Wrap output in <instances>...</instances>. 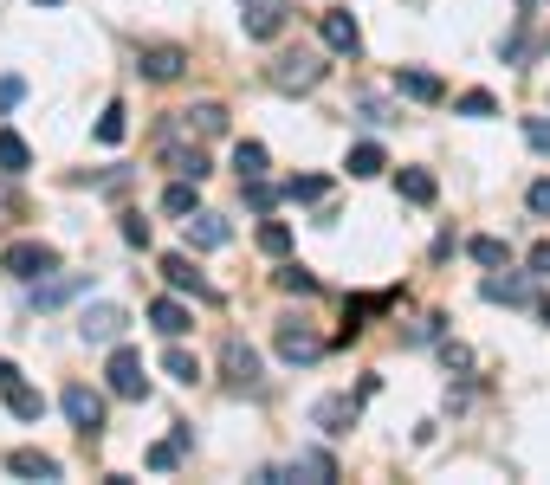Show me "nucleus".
Wrapping results in <instances>:
<instances>
[{
  "label": "nucleus",
  "mask_w": 550,
  "mask_h": 485,
  "mask_svg": "<svg viewBox=\"0 0 550 485\" xmlns=\"http://www.w3.org/2000/svg\"><path fill=\"white\" fill-rule=\"evenodd\" d=\"M0 272H13V279H46V272H59V253H52L46 240H13L7 253H0Z\"/></svg>",
  "instance_id": "f257e3e1"
},
{
  "label": "nucleus",
  "mask_w": 550,
  "mask_h": 485,
  "mask_svg": "<svg viewBox=\"0 0 550 485\" xmlns=\"http://www.w3.org/2000/svg\"><path fill=\"white\" fill-rule=\"evenodd\" d=\"M324 72H330V65L318 59V52H285V59L272 65V85H279V91H318Z\"/></svg>",
  "instance_id": "f03ea898"
},
{
  "label": "nucleus",
  "mask_w": 550,
  "mask_h": 485,
  "mask_svg": "<svg viewBox=\"0 0 550 485\" xmlns=\"http://www.w3.org/2000/svg\"><path fill=\"white\" fill-rule=\"evenodd\" d=\"M59 401H65V421H72V427H78L85 440H98V434H104V395H98V388L72 382V388H65Z\"/></svg>",
  "instance_id": "7ed1b4c3"
},
{
  "label": "nucleus",
  "mask_w": 550,
  "mask_h": 485,
  "mask_svg": "<svg viewBox=\"0 0 550 485\" xmlns=\"http://www.w3.org/2000/svg\"><path fill=\"white\" fill-rule=\"evenodd\" d=\"M123 324H130L123 304H85V311H78V337H85V343H117Z\"/></svg>",
  "instance_id": "20e7f679"
},
{
  "label": "nucleus",
  "mask_w": 550,
  "mask_h": 485,
  "mask_svg": "<svg viewBox=\"0 0 550 485\" xmlns=\"http://www.w3.org/2000/svg\"><path fill=\"white\" fill-rule=\"evenodd\" d=\"M110 395H123V401H143V388H149V376H143V356L136 350H110Z\"/></svg>",
  "instance_id": "39448f33"
},
{
  "label": "nucleus",
  "mask_w": 550,
  "mask_h": 485,
  "mask_svg": "<svg viewBox=\"0 0 550 485\" xmlns=\"http://www.w3.org/2000/svg\"><path fill=\"white\" fill-rule=\"evenodd\" d=\"M182 65H188V52H182V46H143V52H136V72L156 78V85L182 78Z\"/></svg>",
  "instance_id": "423d86ee"
},
{
  "label": "nucleus",
  "mask_w": 550,
  "mask_h": 485,
  "mask_svg": "<svg viewBox=\"0 0 550 485\" xmlns=\"http://www.w3.org/2000/svg\"><path fill=\"white\" fill-rule=\"evenodd\" d=\"M220 363H227V376L240 382V388L259 382V350H253L246 337H220Z\"/></svg>",
  "instance_id": "0eeeda50"
},
{
  "label": "nucleus",
  "mask_w": 550,
  "mask_h": 485,
  "mask_svg": "<svg viewBox=\"0 0 550 485\" xmlns=\"http://www.w3.org/2000/svg\"><path fill=\"white\" fill-rule=\"evenodd\" d=\"M279 356H285V363H318L324 337H318V330H305V324H279Z\"/></svg>",
  "instance_id": "6e6552de"
},
{
  "label": "nucleus",
  "mask_w": 550,
  "mask_h": 485,
  "mask_svg": "<svg viewBox=\"0 0 550 485\" xmlns=\"http://www.w3.org/2000/svg\"><path fill=\"white\" fill-rule=\"evenodd\" d=\"M246 39H279V26H285V0H246Z\"/></svg>",
  "instance_id": "1a4fd4ad"
},
{
  "label": "nucleus",
  "mask_w": 550,
  "mask_h": 485,
  "mask_svg": "<svg viewBox=\"0 0 550 485\" xmlns=\"http://www.w3.org/2000/svg\"><path fill=\"white\" fill-rule=\"evenodd\" d=\"M318 33H324L330 52H363V26H356V13H324Z\"/></svg>",
  "instance_id": "9d476101"
},
{
  "label": "nucleus",
  "mask_w": 550,
  "mask_h": 485,
  "mask_svg": "<svg viewBox=\"0 0 550 485\" xmlns=\"http://www.w3.org/2000/svg\"><path fill=\"white\" fill-rule=\"evenodd\" d=\"M311 421H318L324 434H350V427H356V401L350 395H324L318 408H311Z\"/></svg>",
  "instance_id": "9b49d317"
},
{
  "label": "nucleus",
  "mask_w": 550,
  "mask_h": 485,
  "mask_svg": "<svg viewBox=\"0 0 550 485\" xmlns=\"http://www.w3.org/2000/svg\"><path fill=\"white\" fill-rule=\"evenodd\" d=\"M7 473H20V479H59V460L39 453V447H13L7 453Z\"/></svg>",
  "instance_id": "f8f14e48"
},
{
  "label": "nucleus",
  "mask_w": 550,
  "mask_h": 485,
  "mask_svg": "<svg viewBox=\"0 0 550 485\" xmlns=\"http://www.w3.org/2000/svg\"><path fill=\"white\" fill-rule=\"evenodd\" d=\"M78 291H85V272H59V279H39L33 285V304H39V311H52V304L78 298Z\"/></svg>",
  "instance_id": "ddd939ff"
},
{
  "label": "nucleus",
  "mask_w": 550,
  "mask_h": 485,
  "mask_svg": "<svg viewBox=\"0 0 550 485\" xmlns=\"http://www.w3.org/2000/svg\"><path fill=\"white\" fill-rule=\"evenodd\" d=\"M395 91L415 97V104H440V97H447V91H440V78H434V72H415V65H402V72H395Z\"/></svg>",
  "instance_id": "4468645a"
},
{
  "label": "nucleus",
  "mask_w": 550,
  "mask_h": 485,
  "mask_svg": "<svg viewBox=\"0 0 550 485\" xmlns=\"http://www.w3.org/2000/svg\"><path fill=\"white\" fill-rule=\"evenodd\" d=\"M169 130H188V136H220V130H227V110H220V104H195V110H182V123H169Z\"/></svg>",
  "instance_id": "2eb2a0df"
},
{
  "label": "nucleus",
  "mask_w": 550,
  "mask_h": 485,
  "mask_svg": "<svg viewBox=\"0 0 550 485\" xmlns=\"http://www.w3.org/2000/svg\"><path fill=\"white\" fill-rule=\"evenodd\" d=\"M233 240V227L220 214H195L188 220V246H201V253H214V246H227Z\"/></svg>",
  "instance_id": "dca6fc26"
},
{
  "label": "nucleus",
  "mask_w": 550,
  "mask_h": 485,
  "mask_svg": "<svg viewBox=\"0 0 550 485\" xmlns=\"http://www.w3.org/2000/svg\"><path fill=\"white\" fill-rule=\"evenodd\" d=\"M162 143H169V149H162V162H169L175 175H188V182H208V156H201V149H182L175 136H162Z\"/></svg>",
  "instance_id": "f3484780"
},
{
  "label": "nucleus",
  "mask_w": 550,
  "mask_h": 485,
  "mask_svg": "<svg viewBox=\"0 0 550 485\" xmlns=\"http://www.w3.org/2000/svg\"><path fill=\"white\" fill-rule=\"evenodd\" d=\"M395 188H402V201H415V207H428L434 194H440V182H434L428 169H402V175H395Z\"/></svg>",
  "instance_id": "a211bd4d"
},
{
  "label": "nucleus",
  "mask_w": 550,
  "mask_h": 485,
  "mask_svg": "<svg viewBox=\"0 0 550 485\" xmlns=\"http://www.w3.org/2000/svg\"><path fill=\"white\" fill-rule=\"evenodd\" d=\"M162 279H169L175 291H208V285H201V272H195V259H188V253H169V259H162Z\"/></svg>",
  "instance_id": "6ab92c4d"
},
{
  "label": "nucleus",
  "mask_w": 550,
  "mask_h": 485,
  "mask_svg": "<svg viewBox=\"0 0 550 485\" xmlns=\"http://www.w3.org/2000/svg\"><path fill=\"white\" fill-rule=\"evenodd\" d=\"M479 291H486L492 304H531V285H525V279H505V272H492Z\"/></svg>",
  "instance_id": "aec40b11"
},
{
  "label": "nucleus",
  "mask_w": 550,
  "mask_h": 485,
  "mask_svg": "<svg viewBox=\"0 0 550 485\" xmlns=\"http://www.w3.org/2000/svg\"><path fill=\"white\" fill-rule=\"evenodd\" d=\"M149 324H156L162 337H182V330H188V311H182L175 298H156V304H149Z\"/></svg>",
  "instance_id": "412c9836"
},
{
  "label": "nucleus",
  "mask_w": 550,
  "mask_h": 485,
  "mask_svg": "<svg viewBox=\"0 0 550 485\" xmlns=\"http://www.w3.org/2000/svg\"><path fill=\"white\" fill-rule=\"evenodd\" d=\"M7 408L20 414V421H39V414H46V395H39V388H26V382H7Z\"/></svg>",
  "instance_id": "4be33fe9"
},
{
  "label": "nucleus",
  "mask_w": 550,
  "mask_h": 485,
  "mask_svg": "<svg viewBox=\"0 0 550 485\" xmlns=\"http://www.w3.org/2000/svg\"><path fill=\"white\" fill-rule=\"evenodd\" d=\"M466 253H473V259H479V266H486V272H499V266H505V259H512V246H505V240H499V233H479V240H473V246H466Z\"/></svg>",
  "instance_id": "5701e85b"
},
{
  "label": "nucleus",
  "mask_w": 550,
  "mask_h": 485,
  "mask_svg": "<svg viewBox=\"0 0 550 485\" xmlns=\"http://www.w3.org/2000/svg\"><path fill=\"white\" fill-rule=\"evenodd\" d=\"M382 169H389V156H382L376 143H356L350 149V175H356V182H369V175H382Z\"/></svg>",
  "instance_id": "b1692460"
},
{
  "label": "nucleus",
  "mask_w": 550,
  "mask_h": 485,
  "mask_svg": "<svg viewBox=\"0 0 550 485\" xmlns=\"http://www.w3.org/2000/svg\"><path fill=\"white\" fill-rule=\"evenodd\" d=\"M233 169H240V182H266V149L240 143V149H233Z\"/></svg>",
  "instance_id": "393cba45"
},
{
  "label": "nucleus",
  "mask_w": 550,
  "mask_h": 485,
  "mask_svg": "<svg viewBox=\"0 0 550 485\" xmlns=\"http://www.w3.org/2000/svg\"><path fill=\"white\" fill-rule=\"evenodd\" d=\"M26 162H33V149H26L13 130H0V175H20Z\"/></svg>",
  "instance_id": "a878e982"
},
{
  "label": "nucleus",
  "mask_w": 550,
  "mask_h": 485,
  "mask_svg": "<svg viewBox=\"0 0 550 485\" xmlns=\"http://www.w3.org/2000/svg\"><path fill=\"white\" fill-rule=\"evenodd\" d=\"M259 253L285 259V253H292V227H285V220H266V227H259Z\"/></svg>",
  "instance_id": "bb28decb"
},
{
  "label": "nucleus",
  "mask_w": 550,
  "mask_h": 485,
  "mask_svg": "<svg viewBox=\"0 0 550 485\" xmlns=\"http://www.w3.org/2000/svg\"><path fill=\"white\" fill-rule=\"evenodd\" d=\"M195 188H201V182H188V175H175V188L162 194V207H169V214H195Z\"/></svg>",
  "instance_id": "cd10ccee"
},
{
  "label": "nucleus",
  "mask_w": 550,
  "mask_h": 485,
  "mask_svg": "<svg viewBox=\"0 0 550 485\" xmlns=\"http://www.w3.org/2000/svg\"><path fill=\"white\" fill-rule=\"evenodd\" d=\"M162 369H169L175 382H195V376H201V363H195V356L182 350V343H169V356H162Z\"/></svg>",
  "instance_id": "c85d7f7f"
},
{
  "label": "nucleus",
  "mask_w": 550,
  "mask_h": 485,
  "mask_svg": "<svg viewBox=\"0 0 550 485\" xmlns=\"http://www.w3.org/2000/svg\"><path fill=\"white\" fill-rule=\"evenodd\" d=\"M324 175H298V182H285V201H324Z\"/></svg>",
  "instance_id": "c756f323"
},
{
  "label": "nucleus",
  "mask_w": 550,
  "mask_h": 485,
  "mask_svg": "<svg viewBox=\"0 0 550 485\" xmlns=\"http://www.w3.org/2000/svg\"><path fill=\"white\" fill-rule=\"evenodd\" d=\"M453 110H460V117H492L499 104H492V91H460V104H453Z\"/></svg>",
  "instance_id": "7c9ffc66"
},
{
  "label": "nucleus",
  "mask_w": 550,
  "mask_h": 485,
  "mask_svg": "<svg viewBox=\"0 0 550 485\" xmlns=\"http://www.w3.org/2000/svg\"><path fill=\"white\" fill-rule=\"evenodd\" d=\"M279 291H298V298H311V291H318V279H311L305 266H285V272H279Z\"/></svg>",
  "instance_id": "2f4dec72"
},
{
  "label": "nucleus",
  "mask_w": 550,
  "mask_h": 485,
  "mask_svg": "<svg viewBox=\"0 0 550 485\" xmlns=\"http://www.w3.org/2000/svg\"><path fill=\"white\" fill-rule=\"evenodd\" d=\"M98 143H123V104H110L98 117Z\"/></svg>",
  "instance_id": "473e14b6"
},
{
  "label": "nucleus",
  "mask_w": 550,
  "mask_h": 485,
  "mask_svg": "<svg viewBox=\"0 0 550 485\" xmlns=\"http://www.w3.org/2000/svg\"><path fill=\"white\" fill-rule=\"evenodd\" d=\"M525 143L538 149V156H550V117H525Z\"/></svg>",
  "instance_id": "72a5a7b5"
},
{
  "label": "nucleus",
  "mask_w": 550,
  "mask_h": 485,
  "mask_svg": "<svg viewBox=\"0 0 550 485\" xmlns=\"http://www.w3.org/2000/svg\"><path fill=\"white\" fill-rule=\"evenodd\" d=\"M240 194H246V207H253V214H266V207L279 201V194H272L266 182H240Z\"/></svg>",
  "instance_id": "f704fd0d"
},
{
  "label": "nucleus",
  "mask_w": 550,
  "mask_h": 485,
  "mask_svg": "<svg viewBox=\"0 0 550 485\" xmlns=\"http://www.w3.org/2000/svg\"><path fill=\"white\" fill-rule=\"evenodd\" d=\"M175 460H182V440H162V447H149V466H156V473H169Z\"/></svg>",
  "instance_id": "c9c22d12"
},
{
  "label": "nucleus",
  "mask_w": 550,
  "mask_h": 485,
  "mask_svg": "<svg viewBox=\"0 0 550 485\" xmlns=\"http://www.w3.org/2000/svg\"><path fill=\"white\" fill-rule=\"evenodd\" d=\"M525 201H531V214H538V220H550V175H544V182H531Z\"/></svg>",
  "instance_id": "e433bc0d"
},
{
  "label": "nucleus",
  "mask_w": 550,
  "mask_h": 485,
  "mask_svg": "<svg viewBox=\"0 0 550 485\" xmlns=\"http://www.w3.org/2000/svg\"><path fill=\"white\" fill-rule=\"evenodd\" d=\"M123 240H130V246H149V220H143V214H123Z\"/></svg>",
  "instance_id": "4c0bfd02"
},
{
  "label": "nucleus",
  "mask_w": 550,
  "mask_h": 485,
  "mask_svg": "<svg viewBox=\"0 0 550 485\" xmlns=\"http://www.w3.org/2000/svg\"><path fill=\"white\" fill-rule=\"evenodd\" d=\"M440 363H447V369H473V350H460V343H447V350H440Z\"/></svg>",
  "instance_id": "58836bf2"
},
{
  "label": "nucleus",
  "mask_w": 550,
  "mask_h": 485,
  "mask_svg": "<svg viewBox=\"0 0 550 485\" xmlns=\"http://www.w3.org/2000/svg\"><path fill=\"white\" fill-rule=\"evenodd\" d=\"M20 97H26V85H20V78H0V110H13Z\"/></svg>",
  "instance_id": "ea45409f"
},
{
  "label": "nucleus",
  "mask_w": 550,
  "mask_h": 485,
  "mask_svg": "<svg viewBox=\"0 0 550 485\" xmlns=\"http://www.w3.org/2000/svg\"><path fill=\"white\" fill-rule=\"evenodd\" d=\"M531 272H538V279H550V240L531 246Z\"/></svg>",
  "instance_id": "a19ab883"
},
{
  "label": "nucleus",
  "mask_w": 550,
  "mask_h": 485,
  "mask_svg": "<svg viewBox=\"0 0 550 485\" xmlns=\"http://www.w3.org/2000/svg\"><path fill=\"white\" fill-rule=\"evenodd\" d=\"M7 382H20V369H13L7 356H0V388H7Z\"/></svg>",
  "instance_id": "79ce46f5"
},
{
  "label": "nucleus",
  "mask_w": 550,
  "mask_h": 485,
  "mask_svg": "<svg viewBox=\"0 0 550 485\" xmlns=\"http://www.w3.org/2000/svg\"><path fill=\"white\" fill-rule=\"evenodd\" d=\"M0 214H13V194L7 188H0Z\"/></svg>",
  "instance_id": "37998d69"
},
{
  "label": "nucleus",
  "mask_w": 550,
  "mask_h": 485,
  "mask_svg": "<svg viewBox=\"0 0 550 485\" xmlns=\"http://www.w3.org/2000/svg\"><path fill=\"white\" fill-rule=\"evenodd\" d=\"M39 7H59V0H39Z\"/></svg>",
  "instance_id": "c03bdc74"
},
{
  "label": "nucleus",
  "mask_w": 550,
  "mask_h": 485,
  "mask_svg": "<svg viewBox=\"0 0 550 485\" xmlns=\"http://www.w3.org/2000/svg\"><path fill=\"white\" fill-rule=\"evenodd\" d=\"M544 324H550V304H544Z\"/></svg>",
  "instance_id": "a18cd8bd"
}]
</instances>
